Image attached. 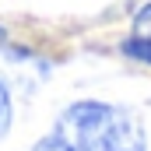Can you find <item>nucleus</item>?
I'll list each match as a JSON object with an SVG mask.
<instances>
[{
    "instance_id": "nucleus-5",
    "label": "nucleus",
    "mask_w": 151,
    "mask_h": 151,
    "mask_svg": "<svg viewBox=\"0 0 151 151\" xmlns=\"http://www.w3.org/2000/svg\"><path fill=\"white\" fill-rule=\"evenodd\" d=\"M11 130V91H7V84L0 81V137Z\"/></svg>"
},
{
    "instance_id": "nucleus-2",
    "label": "nucleus",
    "mask_w": 151,
    "mask_h": 151,
    "mask_svg": "<svg viewBox=\"0 0 151 151\" xmlns=\"http://www.w3.org/2000/svg\"><path fill=\"white\" fill-rule=\"evenodd\" d=\"M32 151H74V148H70V141H67V137H60V134L53 130V134H46Z\"/></svg>"
},
{
    "instance_id": "nucleus-6",
    "label": "nucleus",
    "mask_w": 151,
    "mask_h": 151,
    "mask_svg": "<svg viewBox=\"0 0 151 151\" xmlns=\"http://www.w3.org/2000/svg\"><path fill=\"white\" fill-rule=\"evenodd\" d=\"M0 39H4V28H0Z\"/></svg>"
},
{
    "instance_id": "nucleus-1",
    "label": "nucleus",
    "mask_w": 151,
    "mask_h": 151,
    "mask_svg": "<svg viewBox=\"0 0 151 151\" xmlns=\"http://www.w3.org/2000/svg\"><path fill=\"white\" fill-rule=\"evenodd\" d=\"M60 137L74 151H144V130L130 113L106 102H77L60 119Z\"/></svg>"
},
{
    "instance_id": "nucleus-4",
    "label": "nucleus",
    "mask_w": 151,
    "mask_h": 151,
    "mask_svg": "<svg viewBox=\"0 0 151 151\" xmlns=\"http://www.w3.org/2000/svg\"><path fill=\"white\" fill-rule=\"evenodd\" d=\"M134 32H137V39H151V4H144L134 14Z\"/></svg>"
},
{
    "instance_id": "nucleus-3",
    "label": "nucleus",
    "mask_w": 151,
    "mask_h": 151,
    "mask_svg": "<svg viewBox=\"0 0 151 151\" xmlns=\"http://www.w3.org/2000/svg\"><path fill=\"white\" fill-rule=\"evenodd\" d=\"M123 53L151 63V39H130V42H123Z\"/></svg>"
}]
</instances>
